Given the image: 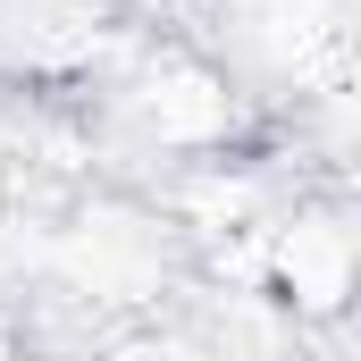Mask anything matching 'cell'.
Returning a JSON list of instances; mask_svg holds the SVG:
<instances>
[{
	"mask_svg": "<svg viewBox=\"0 0 361 361\" xmlns=\"http://www.w3.org/2000/svg\"><path fill=\"white\" fill-rule=\"evenodd\" d=\"M0 361H25V336H17V319L0 311Z\"/></svg>",
	"mask_w": 361,
	"mask_h": 361,
	"instance_id": "1",
	"label": "cell"
}]
</instances>
